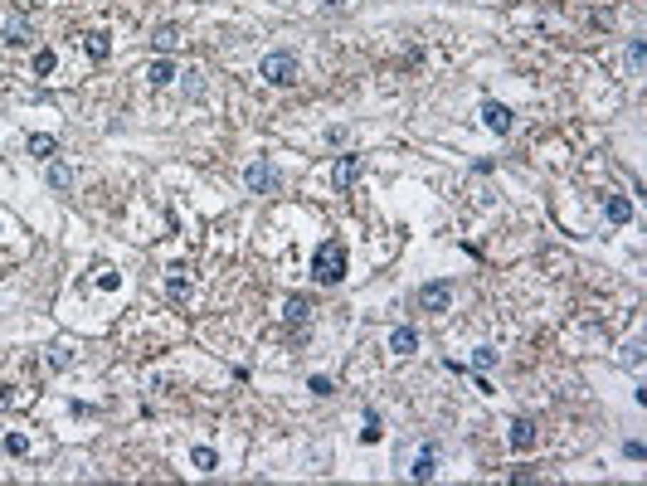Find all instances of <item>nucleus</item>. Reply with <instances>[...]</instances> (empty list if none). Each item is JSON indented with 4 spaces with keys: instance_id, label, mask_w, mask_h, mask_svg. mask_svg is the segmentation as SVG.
Instances as JSON below:
<instances>
[{
    "instance_id": "obj_26",
    "label": "nucleus",
    "mask_w": 647,
    "mask_h": 486,
    "mask_svg": "<svg viewBox=\"0 0 647 486\" xmlns=\"http://www.w3.org/2000/svg\"><path fill=\"white\" fill-rule=\"evenodd\" d=\"M165 287H170V297H185V292H190V282H185V277H170Z\"/></svg>"
},
{
    "instance_id": "obj_27",
    "label": "nucleus",
    "mask_w": 647,
    "mask_h": 486,
    "mask_svg": "<svg viewBox=\"0 0 647 486\" xmlns=\"http://www.w3.org/2000/svg\"><path fill=\"white\" fill-rule=\"evenodd\" d=\"M628 58H633V68H643V39H633V44H628Z\"/></svg>"
},
{
    "instance_id": "obj_9",
    "label": "nucleus",
    "mask_w": 647,
    "mask_h": 486,
    "mask_svg": "<svg viewBox=\"0 0 647 486\" xmlns=\"http://www.w3.org/2000/svg\"><path fill=\"white\" fill-rule=\"evenodd\" d=\"M511 448L516 453H531L536 448V418H516L511 423Z\"/></svg>"
},
{
    "instance_id": "obj_22",
    "label": "nucleus",
    "mask_w": 647,
    "mask_h": 486,
    "mask_svg": "<svg viewBox=\"0 0 647 486\" xmlns=\"http://www.w3.org/2000/svg\"><path fill=\"white\" fill-rule=\"evenodd\" d=\"M54 49H39V58H34V73H54Z\"/></svg>"
},
{
    "instance_id": "obj_10",
    "label": "nucleus",
    "mask_w": 647,
    "mask_h": 486,
    "mask_svg": "<svg viewBox=\"0 0 647 486\" xmlns=\"http://www.w3.org/2000/svg\"><path fill=\"white\" fill-rule=\"evenodd\" d=\"M0 39H5V44H25V39H29V20H25V15H10L5 29H0Z\"/></svg>"
},
{
    "instance_id": "obj_2",
    "label": "nucleus",
    "mask_w": 647,
    "mask_h": 486,
    "mask_svg": "<svg viewBox=\"0 0 647 486\" xmlns=\"http://www.w3.org/2000/svg\"><path fill=\"white\" fill-rule=\"evenodd\" d=\"M263 78L277 83V88L297 83V78H302V63H297V54H287V49H272V54L263 58Z\"/></svg>"
},
{
    "instance_id": "obj_11",
    "label": "nucleus",
    "mask_w": 647,
    "mask_h": 486,
    "mask_svg": "<svg viewBox=\"0 0 647 486\" xmlns=\"http://www.w3.org/2000/svg\"><path fill=\"white\" fill-rule=\"evenodd\" d=\"M603 214L613 219V224H628V219H633V205H628L623 195H603Z\"/></svg>"
},
{
    "instance_id": "obj_7",
    "label": "nucleus",
    "mask_w": 647,
    "mask_h": 486,
    "mask_svg": "<svg viewBox=\"0 0 647 486\" xmlns=\"http://www.w3.org/2000/svg\"><path fill=\"white\" fill-rule=\"evenodd\" d=\"M331 180H336V190H351L360 180V156H341L336 170H331Z\"/></svg>"
},
{
    "instance_id": "obj_24",
    "label": "nucleus",
    "mask_w": 647,
    "mask_h": 486,
    "mask_svg": "<svg viewBox=\"0 0 647 486\" xmlns=\"http://www.w3.org/2000/svg\"><path fill=\"white\" fill-rule=\"evenodd\" d=\"M180 78H185V98H195V93H200V88H205V83H200V73H195V68H190V73H180Z\"/></svg>"
},
{
    "instance_id": "obj_6",
    "label": "nucleus",
    "mask_w": 647,
    "mask_h": 486,
    "mask_svg": "<svg viewBox=\"0 0 647 486\" xmlns=\"http://www.w3.org/2000/svg\"><path fill=\"white\" fill-rule=\"evenodd\" d=\"M482 122L496 136H506V132H511V108H501V103H482Z\"/></svg>"
},
{
    "instance_id": "obj_18",
    "label": "nucleus",
    "mask_w": 647,
    "mask_h": 486,
    "mask_svg": "<svg viewBox=\"0 0 647 486\" xmlns=\"http://www.w3.org/2000/svg\"><path fill=\"white\" fill-rule=\"evenodd\" d=\"M307 389H312L317 399H331V394H336V384H331L326 375H312V379H307Z\"/></svg>"
},
{
    "instance_id": "obj_3",
    "label": "nucleus",
    "mask_w": 647,
    "mask_h": 486,
    "mask_svg": "<svg viewBox=\"0 0 647 486\" xmlns=\"http://www.w3.org/2000/svg\"><path fill=\"white\" fill-rule=\"evenodd\" d=\"M419 306H424V311H448V306H453V282H429V287H419Z\"/></svg>"
},
{
    "instance_id": "obj_23",
    "label": "nucleus",
    "mask_w": 647,
    "mask_h": 486,
    "mask_svg": "<svg viewBox=\"0 0 647 486\" xmlns=\"http://www.w3.org/2000/svg\"><path fill=\"white\" fill-rule=\"evenodd\" d=\"M68 360H73V355L63 351V346H54V351H49V365H54V370H68Z\"/></svg>"
},
{
    "instance_id": "obj_14",
    "label": "nucleus",
    "mask_w": 647,
    "mask_h": 486,
    "mask_svg": "<svg viewBox=\"0 0 647 486\" xmlns=\"http://www.w3.org/2000/svg\"><path fill=\"white\" fill-rule=\"evenodd\" d=\"M49 185H54V190H73V170H68L63 161H54V165H49Z\"/></svg>"
},
{
    "instance_id": "obj_12",
    "label": "nucleus",
    "mask_w": 647,
    "mask_h": 486,
    "mask_svg": "<svg viewBox=\"0 0 647 486\" xmlns=\"http://www.w3.org/2000/svg\"><path fill=\"white\" fill-rule=\"evenodd\" d=\"M146 78H151V88H165V83L175 78V63H170V58H156V63L146 68Z\"/></svg>"
},
{
    "instance_id": "obj_1",
    "label": "nucleus",
    "mask_w": 647,
    "mask_h": 486,
    "mask_svg": "<svg viewBox=\"0 0 647 486\" xmlns=\"http://www.w3.org/2000/svg\"><path fill=\"white\" fill-rule=\"evenodd\" d=\"M312 277L326 282V287H336L341 277H346V243L341 239H326L317 253H312Z\"/></svg>"
},
{
    "instance_id": "obj_13",
    "label": "nucleus",
    "mask_w": 647,
    "mask_h": 486,
    "mask_svg": "<svg viewBox=\"0 0 647 486\" xmlns=\"http://www.w3.org/2000/svg\"><path fill=\"white\" fill-rule=\"evenodd\" d=\"M83 49H88V54L98 58V63H103V58L112 54V44H108V34H83Z\"/></svg>"
},
{
    "instance_id": "obj_5",
    "label": "nucleus",
    "mask_w": 647,
    "mask_h": 486,
    "mask_svg": "<svg viewBox=\"0 0 647 486\" xmlns=\"http://www.w3.org/2000/svg\"><path fill=\"white\" fill-rule=\"evenodd\" d=\"M433 467H438V448H429V443H424V448L414 453V462H409V477H414V482H429Z\"/></svg>"
},
{
    "instance_id": "obj_15",
    "label": "nucleus",
    "mask_w": 647,
    "mask_h": 486,
    "mask_svg": "<svg viewBox=\"0 0 647 486\" xmlns=\"http://www.w3.org/2000/svg\"><path fill=\"white\" fill-rule=\"evenodd\" d=\"M190 462H195V472H215L219 453H215V448H195V457H190Z\"/></svg>"
},
{
    "instance_id": "obj_17",
    "label": "nucleus",
    "mask_w": 647,
    "mask_h": 486,
    "mask_svg": "<svg viewBox=\"0 0 647 486\" xmlns=\"http://www.w3.org/2000/svg\"><path fill=\"white\" fill-rule=\"evenodd\" d=\"M175 44H180V29H175V25L156 29V49H175Z\"/></svg>"
},
{
    "instance_id": "obj_16",
    "label": "nucleus",
    "mask_w": 647,
    "mask_h": 486,
    "mask_svg": "<svg viewBox=\"0 0 647 486\" xmlns=\"http://www.w3.org/2000/svg\"><path fill=\"white\" fill-rule=\"evenodd\" d=\"M302 321H307V301L292 297V301H287V326H292V331H302Z\"/></svg>"
},
{
    "instance_id": "obj_4",
    "label": "nucleus",
    "mask_w": 647,
    "mask_h": 486,
    "mask_svg": "<svg viewBox=\"0 0 647 486\" xmlns=\"http://www.w3.org/2000/svg\"><path fill=\"white\" fill-rule=\"evenodd\" d=\"M248 190H253V195H272V190H277V170H272L268 161H253L248 165Z\"/></svg>"
},
{
    "instance_id": "obj_21",
    "label": "nucleus",
    "mask_w": 647,
    "mask_h": 486,
    "mask_svg": "<svg viewBox=\"0 0 647 486\" xmlns=\"http://www.w3.org/2000/svg\"><path fill=\"white\" fill-rule=\"evenodd\" d=\"M5 448H10L15 457H25V453H29V438H25V433H10V438H5Z\"/></svg>"
},
{
    "instance_id": "obj_25",
    "label": "nucleus",
    "mask_w": 647,
    "mask_h": 486,
    "mask_svg": "<svg viewBox=\"0 0 647 486\" xmlns=\"http://www.w3.org/2000/svg\"><path fill=\"white\" fill-rule=\"evenodd\" d=\"M365 443H379V418L375 413H365Z\"/></svg>"
},
{
    "instance_id": "obj_19",
    "label": "nucleus",
    "mask_w": 647,
    "mask_h": 486,
    "mask_svg": "<svg viewBox=\"0 0 647 486\" xmlns=\"http://www.w3.org/2000/svg\"><path fill=\"white\" fill-rule=\"evenodd\" d=\"M54 136H29V156H54Z\"/></svg>"
},
{
    "instance_id": "obj_28",
    "label": "nucleus",
    "mask_w": 647,
    "mask_h": 486,
    "mask_svg": "<svg viewBox=\"0 0 647 486\" xmlns=\"http://www.w3.org/2000/svg\"><path fill=\"white\" fill-rule=\"evenodd\" d=\"M34 5H44V0H34Z\"/></svg>"
},
{
    "instance_id": "obj_20",
    "label": "nucleus",
    "mask_w": 647,
    "mask_h": 486,
    "mask_svg": "<svg viewBox=\"0 0 647 486\" xmlns=\"http://www.w3.org/2000/svg\"><path fill=\"white\" fill-rule=\"evenodd\" d=\"M491 365H496V351H491V346L472 351V370H491Z\"/></svg>"
},
{
    "instance_id": "obj_8",
    "label": "nucleus",
    "mask_w": 647,
    "mask_h": 486,
    "mask_svg": "<svg viewBox=\"0 0 647 486\" xmlns=\"http://www.w3.org/2000/svg\"><path fill=\"white\" fill-rule=\"evenodd\" d=\"M389 351L394 355H414L419 351V331H414V326H394V331H389Z\"/></svg>"
}]
</instances>
